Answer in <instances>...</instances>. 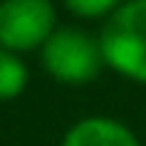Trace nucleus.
<instances>
[{
  "mask_svg": "<svg viewBox=\"0 0 146 146\" xmlns=\"http://www.w3.org/2000/svg\"><path fill=\"white\" fill-rule=\"evenodd\" d=\"M106 69L146 86V0H126L100 26Z\"/></svg>",
  "mask_w": 146,
  "mask_h": 146,
  "instance_id": "f257e3e1",
  "label": "nucleus"
},
{
  "mask_svg": "<svg viewBox=\"0 0 146 146\" xmlns=\"http://www.w3.org/2000/svg\"><path fill=\"white\" fill-rule=\"evenodd\" d=\"M37 54L43 72L63 86H86L106 69L100 37L80 26H57Z\"/></svg>",
  "mask_w": 146,
  "mask_h": 146,
  "instance_id": "f03ea898",
  "label": "nucleus"
},
{
  "mask_svg": "<svg viewBox=\"0 0 146 146\" xmlns=\"http://www.w3.org/2000/svg\"><path fill=\"white\" fill-rule=\"evenodd\" d=\"M57 26L54 0H0V49L40 52Z\"/></svg>",
  "mask_w": 146,
  "mask_h": 146,
  "instance_id": "7ed1b4c3",
  "label": "nucleus"
},
{
  "mask_svg": "<svg viewBox=\"0 0 146 146\" xmlns=\"http://www.w3.org/2000/svg\"><path fill=\"white\" fill-rule=\"evenodd\" d=\"M60 146H143V143L123 120L106 115H89L66 129Z\"/></svg>",
  "mask_w": 146,
  "mask_h": 146,
  "instance_id": "20e7f679",
  "label": "nucleus"
},
{
  "mask_svg": "<svg viewBox=\"0 0 146 146\" xmlns=\"http://www.w3.org/2000/svg\"><path fill=\"white\" fill-rule=\"evenodd\" d=\"M29 86V66L23 54L0 49V103L17 100Z\"/></svg>",
  "mask_w": 146,
  "mask_h": 146,
  "instance_id": "39448f33",
  "label": "nucleus"
},
{
  "mask_svg": "<svg viewBox=\"0 0 146 146\" xmlns=\"http://www.w3.org/2000/svg\"><path fill=\"white\" fill-rule=\"evenodd\" d=\"M60 3L66 6V12H72L80 20H106L126 0H60Z\"/></svg>",
  "mask_w": 146,
  "mask_h": 146,
  "instance_id": "423d86ee",
  "label": "nucleus"
}]
</instances>
